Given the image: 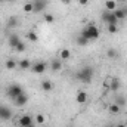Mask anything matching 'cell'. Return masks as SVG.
Returning a JSON list of instances; mask_svg holds the SVG:
<instances>
[{
    "label": "cell",
    "instance_id": "19",
    "mask_svg": "<svg viewBox=\"0 0 127 127\" xmlns=\"http://www.w3.org/2000/svg\"><path fill=\"white\" fill-rule=\"evenodd\" d=\"M108 111H109L112 115H117V114H120V111H121V106H120V105H117V103L114 102V103H111V105L108 106Z\"/></svg>",
    "mask_w": 127,
    "mask_h": 127
},
{
    "label": "cell",
    "instance_id": "23",
    "mask_svg": "<svg viewBox=\"0 0 127 127\" xmlns=\"http://www.w3.org/2000/svg\"><path fill=\"white\" fill-rule=\"evenodd\" d=\"M4 66H6L7 69H15V68L18 66V62H16L15 59H7V61L4 62Z\"/></svg>",
    "mask_w": 127,
    "mask_h": 127
},
{
    "label": "cell",
    "instance_id": "11",
    "mask_svg": "<svg viewBox=\"0 0 127 127\" xmlns=\"http://www.w3.org/2000/svg\"><path fill=\"white\" fill-rule=\"evenodd\" d=\"M32 4H34V12H35V13L43 12V10L46 9V6H47L46 0H34V1H32Z\"/></svg>",
    "mask_w": 127,
    "mask_h": 127
},
{
    "label": "cell",
    "instance_id": "34",
    "mask_svg": "<svg viewBox=\"0 0 127 127\" xmlns=\"http://www.w3.org/2000/svg\"><path fill=\"white\" fill-rule=\"evenodd\" d=\"M59 1H62V3H69V0H59Z\"/></svg>",
    "mask_w": 127,
    "mask_h": 127
},
{
    "label": "cell",
    "instance_id": "5",
    "mask_svg": "<svg viewBox=\"0 0 127 127\" xmlns=\"http://www.w3.org/2000/svg\"><path fill=\"white\" fill-rule=\"evenodd\" d=\"M106 87H108L111 92H118L120 87H121V81H120V78H117V77L109 78L108 83H106Z\"/></svg>",
    "mask_w": 127,
    "mask_h": 127
},
{
    "label": "cell",
    "instance_id": "32",
    "mask_svg": "<svg viewBox=\"0 0 127 127\" xmlns=\"http://www.w3.org/2000/svg\"><path fill=\"white\" fill-rule=\"evenodd\" d=\"M118 1H120L121 4H124V3H127V0H118Z\"/></svg>",
    "mask_w": 127,
    "mask_h": 127
},
{
    "label": "cell",
    "instance_id": "4",
    "mask_svg": "<svg viewBox=\"0 0 127 127\" xmlns=\"http://www.w3.org/2000/svg\"><path fill=\"white\" fill-rule=\"evenodd\" d=\"M102 21L106 22L108 25H109V24H118V19L115 18L114 12H109V10H106V9L102 12Z\"/></svg>",
    "mask_w": 127,
    "mask_h": 127
},
{
    "label": "cell",
    "instance_id": "10",
    "mask_svg": "<svg viewBox=\"0 0 127 127\" xmlns=\"http://www.w3.org/2000/svg\"><path fill=\"white\" fill-rule=\"evenodd\" d=\"M28 99H30V97H28L27 93H21L19 96H16V97L12 99V100H13V103H15L16 106H24V105L28 102Z\"/></svg>",
    "mask_w": 127,
    "mask_h": 127
},
{
    "label": "cell",
    "instance_id": "27",
    "mask_svg": "<svg viewBox=\"0 0 127 127\" xmlns=\"http://www.w3.org/2000/svg\"><path fill=\"white\" fill-rule=\"evenodd\" d=\"M34 123H38V124H44L46 123V117L43 114H37L35 118H34Z\"/></svg>",
    "mask_w": 127,
    "mask_h": 127
},
{
    "label": "cell",
    "instance_id": "6",
    "mask_svg": "<svg viewBox=\"0 0 127 127\" xmlns=\"http://www.w3.org/2000/svg\"><path fill=\"white\" fill-rule=\"evenodd\" d=\"M13 117V112L9 106H0V120H4V121H9L10 118Z\"/></svg>",
    "mask_w": 127,
    "mask_h": 127
},
{
    "label": "cell",
    "instance_id": "26",
    "mask_svg": "<svg viewBox=\"0 0 127 127\" xmlns=\"http://www.w3.org/2000/svg\"><path fill=\"white\" fill-rule=\"evenodd\" d=\"M115 103H117V105H120V106L123 108V106H126L127 100H126V97H124V96H117V97H115Z\"/></svg>",
    "mask_w": 127,
    "mask_h": 127
},
{
    "label": "cell",
    "instance_id": "9",
    "mask_svg": "<svg viewBox=\"0 0 127 127\" xmlns=\"http://www.w3.org/2000/svg\"><path fill=\"white\" fill-rule=\"evenodd\" d=\"M114 15H115V18H117L118 21H121V19L127 18V6L126 4H123L121 7H117V9L114 10Z\"/></svg>",
    "mask_w": 127,
    "mask_h": 127
},
{
    "label": "cell",
    "instance_id": "28",
    "mask_svg": "<svg viewBox=\"0 0 127 127\" xmlns=\"http://www.w3.org/2000/svg\"><path fill=\"white\" fill-rule=\"evenodd\" d=\"M25 43L24 41H19L18 44H16V47H15V52H18V53H21V52H25Z\"/></svg>",
    "mask_w": 127,
    "mask_h": 127
},
{
    "label": "cell",
    "instance_id": "36",
    "mask_svg": "<svg viewBox=\"0 0 127 127\" xmlns=\"http://www.w3.org/2000/svg\"><path fill=\"white\" fill-rule=\"evenodd\" d=\"M28 127H35V123H32V124H30Z\"/></svg>",
    "mask_w": 127,
    "mask_h": 127
},
{
    "label": "cell",
    "instance_id": "24",
    "mask_svg": "<svg viewBox=\"0 0 127 127\" xmlns=\"http://www.w3.org/2000/svg\"><path fill=\"white\" fill-rule=\"evenodd\" d=\"M106 56H108L109 59H115V58H118V52H117L115 49H108V50H106Z\"/></svg>",
    "mask_w": 127,
    "mask_h": 127
},
{
    "label": "cell",
    "instance_id": "12",
    "mask_svg": "<svg viewBox=\"0 0 127 127\" xmlns=\"http://www.w3.org/2000/svg\"><path fill=\"white\" fill-rule=\"evenodd\" d=\"M87 99H89L87 92H84V90H80V92H77V95H75V102H77V103L83 105V103H86V102H87Z\"/></svg>",
    "mask_w": 127,
    "mask_h": 127
},
{
    "label": "cell",
    "instance_id": "30",
    "mask_svg": "<svg viewBox=\"0 0 127 127\" xmlns=\"http://www.w3.org/2000/svg\"><path fill=\"white\" fill-rule=\"evenodd\" d=\"M44 21H46L47 24H53V22H55V16H53L52 13H46V15H44Z\"/></svg>",
    "mask_w": 127,
    "mask_h": 127
},
{
    "label": "cell",
    "instance_id": "14",
    "mask_svg": "<svg viewBox=\"0 0 127 127\" xmlns=\"http://www.w3.org/2000/svg\"><path fill=\"white\" fill-rule=\"evenodd\" d=\"M40 87H41L43 92H52L53 90V83L50 80H43L41 84H40Z\"/></svg>",
    "mask_w": 127,
    "mask_h": 127
},
{
    "label": "cell",
    "instance_id": "29",
    "mask_svg": "<svg viewBox=\"0 0 127 127\" xmlns=\"http://www.w3.org/2000/svg\"><path fill=\"white\" fill-rule=\"evenodd\" d=\"M24 12H27V13H30V12H34V4H32L31 1H28V3H25L24 4Z\"/></svg>",
    "mask_w": 127,
    "mask_h": 127
},
{
    "label": "cell",
    "instance_id": "13",
    "mask_svg": "<svg viewBox=\"0 0 127 127\" xmlns=\"http://www.w3.org/2000/svg\"><path fill=\"white\" fill-rule=\"evenodd\" d=\"M19 41H21V38H19L18 34H10V35L7 37V44H9L10 47H13V49L16 47V44H18Z\"/></svg>",
    "mask_w": 127,
    "mask_h": 127
},
{
    "label": "cell",
    "instance_id": "1",
    "mask_svg": "<svg viewBox=\"0 0 127 127\" xmlns=\"http://www.w3.org/2000/svg\"><path fill=\"white\" fill-rule=\"evenodd\" d=\"M93 75H95V69H93V66H90V65H86V66H83L80 71L75 72V78H77L78 81H81V83H86V84L92 83Z\"/></svg>",
    "mask_w": 127,
    "mask_h": 127
},
{
    "label": "cell",
    "instance_id": "37",
    "mask_svg": "<svg viewBox=\"0 0 127 127\" xmlns=\"http://www.w3.org/2000/svg\"><path fill=\"white\" fill-rule=\"evenodd\" d=\"M4 1H6V0H0V3H4Z\"/></svg>",
    "mask_w": 127,
    "mask_h": 127
},
{
    "label": "cell",
    "instance_id": "2",
    "mask_svg": "<svg viewBox=\"0 0 127 127\" xmlns=\"http://www.w3.org/2000/svg\"><path fill=\"white\" fill-rule=\"evenodd\" d=\"M80 34H83L89 41H93V40H97L99 38V35H100V31H99V28L96 27L95 24H89V25H86Z\"/></svg>",
    "mask_w": 127,
    "mask_h": 127
},
{
    "label": "cell",
    "instance_id": "15",
    "mask_svg": "<svg viewBox=\"0 0 127 127\" xmlns=\"http://www.w3.org/2000/svg\"><path fill=\"white\" fill-rule=\"evenodd\" d=\"M50 68H52V71H55V72L61 71V69H62V61H61V59H52Z\"/></svg>",
    "mask_w": 127,
    "mask_h": 127
},
{
    "label": "cell",
    "instance_id": "7",
    "mask_svg": "<svg viewBox=\"0 0 127 127\" xmlns=\"http://www.w3.org/2000/svg\"><path fill=\"white\" fill-rule=\"evenodd\" d=\"M46 66H47V64H46V62H43V61H38V62L32 64L30 69H31L34 74H43V72L46 71Z\"/></svg>",
    "mask_w": 127,
    "mask_h": 127
},
{
    "label": "cell",
    "instance_id": "22",
    "mask_svg": "<svg viewBox=\"0 0 127 127\" xmlns=\"http://www.w3.org/2000/svg\"><path fill=\"white\" fill-rule=\"evenodd\" d=\"M27 40L31 41V43H37V41H38V35H37V32L28 31L27 32Z\"/></svg>",
    "mask_w": 127,
    "mask_h": 127
},
{
    "label": "cell",
    "instance_id": "17",
    "mask_svg": "<svg viewBox=\"0 0 127 127\" xmlns=\"http://www.w3.org/2000/svg\"><path fill=\"white\" fill-rule=\"evenodd\" d=\"M31 65H32V62L30 59H21V61H18V66L21 69H30Z\"/></svg>",
    "mask_w": 127,
    "mask_h": 127
},
{
    "label": "cell",
    "instance_id": "20",
    "mask_svg": "<svg viewBox=\"0 0 127 127\" xmlns=\"http://www.w3.org/2000/svg\"><path fill=\"white\" fill-rule=\"evenodd\" d=\"M75 43H77L78 46H81V47H83V46H87L89 40H87L83 34H78V35H77V38H75Z\"/></svg>",
    "mask_w": 127,
    "mask_h": 127
},
{
    "label": "cell",
    "instance_id": "31",
    "mask_svg": "<svg viewBox=\"0 0 127 127\" xmlns=\"http://www.w3.org/2000/svg\"><path fill=\"white\" fill-rule=\"evenodd\" d=\"M89 1H90V0H78V4H80V6H87Z\"/></svg>",
    "mask_w": 127,
    "mask_h": 127
},
{
    "label": "cell",
    "instance_id": "38",
    "mask_svg": "<svg viewBox=\"0 0 127 127\" xmlns=\"http://www.w3.org/2000/svg\"><path fill=\"white\" fill-rule=\"evenodd\" d=\"M108 127H115V126H108Z\"/></svg>",
    "mask_w": 127,
    "mask_h": 127
},
{
    "label": "cell",
    "instance_id": "18",
    "mask_svg": "<svg viewBox=\"0 0 127 127\" xmlns=\"http://www.w3.org/2000/svg\"><path fill=\"white\" fill-rule=\"evenodd\" d=\"M69 58H71V50H69V49H62V50L59 52V59H61L62 62L64 61H68Z\"/></svg>",
    "mask_w": 127,
    "mask_h": 127
},
{
    "label": "cell",
    "instance_id": "8",
    "mask_svg": "<svg viewBox=\"0 0 127 127\" xmlns=\"http://www.w3.org/2000/svg\"><path fill=\"white\" fill-rule=\"evenodd\" d=\"M32 123H34V118H32L30 114H24V115H21L19 120H18L19 127H28L30 124H32Z\"/></svg>",
    "mask_w": 127,
    "mask_h": 127
},
{
    "label": "cell",
    "instance_id": "21",
    "mask_svg": "<svg viewBox=\"0 0 127 127\" xmlns=\"http://www.w3.org/2000/svg\"><path fill=\"white\" fill-rule=\"evenodd\" d=\"M18 24H19V19H18L16 15H12V16L9 18V21H7V27H9V28H13V27H16Z\"/></svg>",
    "mask_w": 127,
    "mask_h": 127
},
{
    "label": "cell",
    "instance_id": "3",
    "mask_svg": "<svg viewBox=\"0 0 127 127\" xmlns=\"http://www.w3.org/2000/svg\"><path fill=\"white\" fill-rule=\"evenodd\" d=\"M7 96L10 97V99H15L16 96H19L21 93H24V90H22V87L19 86V84H10L9 87H7Z\"/></svg>",
    "mask_w": 127,
    "mask_h": 127
},
{
    "label": "cell",
    "instance_id": "16",
    "mask_svg": "<svg viewBox=\"0 0 127 127\" xmlns=\"http://www.w3.org/2000/svg\"><path fill=\"white\" fill-rule=\"evenodd\" d=\"M117 1L115 0H105V9L106 10H109V12H114L115 9H117Z\"/></svg>",
    "mask_w": 127,
    "mask_h": 127
},
{
    "label": "cell",
    "instance_id": "33",
    "mask_svg": "<svg viewBox=\"0 0 127 127\" xmlns=\"http://www.w3.org/2000/svg\"><path fill=\"white\" fill-rule=\"evenodd\" d=\"M13 1H16V0H6V3H13Z\"/></svg>",
    "mask_w": 127,
    "mask_h": 127
},
{
    "label": "cell",
    "instance_id": "35",
    "mask_svg": "<svg viewBox=\"0 0 127 127\" xmlns=\"http://www.w3.org/2000/svg\"><path fill=\"white\" fill-rule=\"evenodd\" d=\"M115 127H127V126H124V124H117Z\"/></svg>",
    "mask_w": 127,
    "mask_h": 127
},
{
    "label": "cell",
    "instance_id": "25",
    "mask_svg": "<svg viewBox=\"0 0 127 127\" xmlns=\"http://www.w3.org/2000/svg\"><path fill=\"white\" fill-rule=\"evenodd\" d=\"M118 31H120L118 24H109V25H108V32H109V34H117Z\"/></svg>",
    "mask_w": 127,
    "mask_h": 127
}]
</instances>
